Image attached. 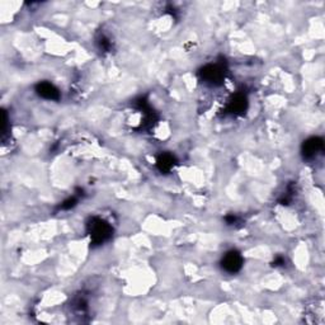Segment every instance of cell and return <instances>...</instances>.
Segmentation results:
<instances>
[{
	"mask_svg": "<svg viewBox=\"0 0 325 325\" xmlns=\"http://www.w3.org/2000/svg\"><path fill=\"white\" fill-rule=\"evenodd\" d=\"M112 232L113 230H112L111 225L99 217H93L88 222V234L91 235L93 244L99 245L107 242L112 237Z\"/></svg>",
	"mask_w": 325,
	"mask_h": 325,
	"instance_id": "6da1fadb",
	"label": "cell"
},
{
	"mask_svg": "<svg viewBox=\"0 0 325 325\" xmlns=\"http://www.w3.org/2000/svg\"><path fill=\"white\" fill-rule=\"evenodd\" d=\"M199 75L210 85H221L225 79V69L221 64H210L199 71Z\"/></svg>",
	"mask_w": 325,
	"mask_h": 325,
	"instance_id": "7a4b0ae2",
	"label": "cell"
},
{
	"mask_svg": "<svg viewBox=\"0 0 325 325\" xmlns=\"http://www.w3.org/2000/svg\"><path fill=\"white\" fill-rule=\"evenodd\" d=\"M222 270L227 273H237L243 267V257L237 250H230L224 255L221 260Z\"/></svg>",
	"mask_w": 325,
	"mask_h": 325,
	"instance_id": "3957f363",
	"label": "cell"
},
{
	"mask_svg": "<svg viewBox=\"0 0 325 325\" xmlns=\"http://www.w3.org/2000/svg\"><path fill=\"white\" fill-rule=\"evenodd\" d=\"M324 149V142L320 137H311L303 145V154L306 159H313Z\"/></svg>",
	"mask_w": 325,
	"mask_h": 325,
	"instance_id": "277c9868",
	"label": "cell"
},
{
	"mask_svg": "<svg viewBox=\"0 0 325 325\" xmlns=\"http://www.w3.org/2000/svg\"><path fill=\"white\" fill-rule=\"evenodd\" d=\"M36 92L42 98L48 99V101H58L60 99V92L53 84L48 81H41L36 85Z\"/></svg>",
	"mask_w": 325,
	"mask_h": 325,
	"instance_id": "5b68a950",
	"label": "cell"
},
{
	"mask_svg": "<svg viewBox=\"0 0 325 325\" xmlns=\"http://www.w3.org/2000/svg\"><path fill=\"white\" fill-rule=\"evenodd\" d=\"M248 108V99L244 94L238 93L234 98L230 101L227 106V111L232 114H242L247 111Z\"/></svg>",
	"mask_w": 325,
	"mask_h": 325,
	"instance_id": "8992f818",
	"label": "cell"
},
{
	"mask_svg": "<svg viewBox=\"0 0 325 325\" xmlns=\"http://www.w3.org/2000/svg\"><path fill=\"white\" fill-rule=\"evenodd\" d=\"M174 164H175V158L171 154H168V153H164V154L159 155V158H158L157 160L158 168H159V170L163 171V173H168V171L173 168Z\"/></svg>",
	"mask_w": 325,
	"mask_h": 325,
	"instance_id": "52a82bcc",
	"label": "cell"
},
{
	"mask_svg": "<svg viewBox=\"0 0 325 325\" xmlns=\"http://www.w3.org/2000/svg\"><path fill=\"white\" fill-rule=\"evenodd\" d=\"M98 45H99V47H101V50L108 51L109 48H111V41H109L108 38L106 37V36L102 35L101 37L98 38Z\"/></svg>",
	"mask_w": 325,
	"mask_h": 325,
	"instance_id": "ba28073f",
	"label": "cell"
},
{
	"mask_svg": "<svg viewBox=\"0 0 325 325\" xmlns=\"http://www.w3.org/2000/svg\"><path fill=\"white\" fill-rule=\"evenodd\" d=\"M76 202H78V199H76V197H70V198H68V199H66V201H64L63 203L60 204V209H61V210H70V209H73V207L76 204Z\"/></svg>",
	"mask_w": 325,
	"mask_h": 325,
	"instance_id": "9c48e42d",
	"label": "cell"
},
{
	"mask_svg": "<svg viewBox=\"0 0 325 325\" xmlns=\"http://www.w3.org/2000/svg\"><path fill=\"white\" fill-rule=\"evenodd\" d=\"M237 221H238V217L234 216V215H230V216H226V222L229 225H234Z\"/></svg>",
	"mask_w": 325,
	"mask_h": 325,
	"instance_id": "30bf717a",
	"label": "cell"
},
{
	"mask_svg": "<svg viewBox=\"0 0 325 325\" xmlns=\"http://www.w3.org/2000/svg\"><path fill=\"white\" fill-rule=\"evenodd\" d=\"M275 263H276L275 265H281V264H283V263H285V260H283V258H277Z\"/></svg>",
	"mask_w": 325,
	"mask_h": 325,
	"instance_id": "8fae6325",
	"label": "cell"
}]
</instances>
